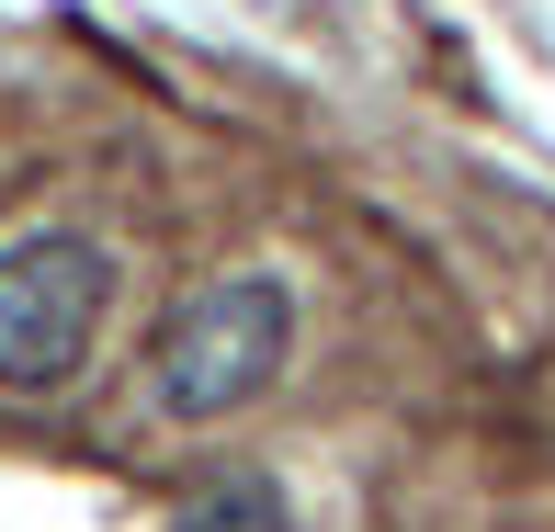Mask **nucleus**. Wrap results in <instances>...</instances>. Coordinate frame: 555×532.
Instances as JSON below:
<instances>
[{"mask_svg":"<svg viewBox=\"0 0 555 532\" xmlns=\"http://www.w3.org/2000/svg\"><path fill=\"white\" fill-rule=\"evenodd\" d=\"M114 307V249L80 226H35L0 249V397H57L91 363Z\"/></svg>","mask_w":555,"mask_h":532,"instance_id":"f03ea898","label":"nucleus"},{"mask_svg":"<svg viewBox=\"0 0 555 532\" xmlns=\"http://www.w3.org/2000/svg\"><path fill=\"white\" fill-rule=\"evenodd\" d=\"M170 532H295V521H284V488H272V476H216V488L182 498Z\"/></svg>","mask_w":555,"mask_h":532,"instance_id":"7ed1b4c3","label":"nucleus"},{"mask_svg":"<svg viewBox=\"0 0 555 532\" xmlns=\"http://www.w3.org/2000/svg\"><path fill=\"white\" fill-rule=\"evenodd\" d=\"M284 351H295L284 272H216V284H193L182 307H170L147 397H159L170 419H227V408H249V397L284 374Z\"/></svg>","mask_w":555,"mask_h":532,"instance_id":"f257e3e1","label":"nucleus"}]
</instances>
